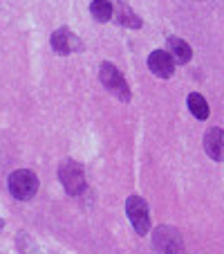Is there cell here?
Returning <instances> with one entry per match:
<instances>
[{"instance_id":"cell-13","label":"cell","mask_w":224,"mask_h":254,"mask_svg":"<svg viewBox=\"0 0 224 254\" xmlns=\"http://www.w3.org/2000/svg\"><path fill=\"white\" fill-rule=\"evenodd\" d=\"M119 2H124V0H119Z\"/></svg>"},{"instance_id":"cell-7","label":"cell","mask_w":224,"mask_h":254,"mask_svg":"<svg viewBox=\"0 0 224 254\" xmlns=\"http://www.w3.org/2000/svg\"><path fill=\"white\" fill-rule=\"evenodd\" d=\"M204 149L215 162H224V130L209 128L204 135Z\"/></svg>"},{"instance_id":"cell-9","label":"cell","mask_w":224,"mask_h":254,"mask_svg":"<svg viewBox=\"0 0 224 254\" xmlns=\"http://www.w3.org/2000/svg\"><path fill=\"white\" fill-rule=\"evenodd\" d=\"M168 52H171V57L175 59V63H188L193 57L191 45L186 43V41L177 39V36H171V39H168Z\"/></svg>"},{"instance_id":"cell-2","label":"cell","mask_w":224,"mask_h":254,"mask_svg":"<svg viewBox=\"0 0 224 254\" xmlns=\"http://www.w3.org/2000/svg\"><path fill=\"white\" fill-rule=\"evenodd\" d=\"M58 178H61L63 187L70 196H79L86 189V176H83V167L74 160H65L58 169Z\"/></svg>"},{"instance_id":"cell-3","label":"cell","mask_w":224,"mask_h":254,"mask_svg":"<svg viewBox=\"0 0 224 254\" xmlns=\"http://www.w3.org/2000/svg\"><path fill=\"white\" fill-rule=\"evenodd\" d=\"M101 83H103L105 88H108L110 92L115 97H119L121 101H128L130 99V90H128V83H126L124 74H121L119 70H117V65H112V63H101Z\"/></svg>"},{"instance_id":"cell-6","label":"cell","mask_w":224,"mask_h":254,"mask_svg":"<svg viewBox=\"0 0 224 254\" xmlns=\"http://www.w3.org/2000/svg\"><path fill=\"white\" fill-rule=\"evenodd\" d=\"M148 67L155 77L162 79H171L173 72H175V59L171 57V52H164V50H155L150 57H148Z\"/></svg>"},{"instance_id":"cell-8","label":"cell","mask_w":224,"mask_h":254,"mask_svg":"<svg viewBox=\"0 0 224 254\" xmlns=\"http://www.w3.org/2000/svg\"><path fill=\"white\" fill-rule=\"evenodd\" d=\"M52 48H54V52L63 54V57L70 54L72 48H74V34H72L70 29H65V27L56 29V32L52 34Z\"/></svg>"},{"instance_id":"cell-11","label":"cell","mask_w":224,"mask_h":254,"mask_svg":"<svg viewBox=\"0 0 224 254\" xmlns=\"http://www.w3.org/2000/svg\"><path fill=\"white\" fill-rule=\"evenodd\" d=\"M90 11L99 23H108L112 18V2L110 0H92Z\"/></svg>"},{"instance_id":"cell-4","label":"cell","mask_w":224,"mask_h":254,"mask_svg":"<svg viewBox=\"0 0 224 254\" xmlns=\"http://www.w3.org/2000/svg\"><path fill=\"white\" fill-rule=\"evenodd\" d=\"M126 214H128L137 234H148V230H150V216H148V205L143 198L130 196L126 200Z\"/></svg>"},{"instance_id":"cell-5","label":"cell","mask_w":224,"mask_h":254,"mask_svg":"<svg viewBox=\"0 0 224 254\" xmlns=\"http://www.w3.org/2000/svg\"><path fill=\"white\" fill-rule=\"evenodd\" d=\"M153 243L159 254H181L184 252V243H181L179 232L173 230V227H159V230L155 232Z\"/></svg>"},{"instance_id":"cell-10","label":"cell","mask_w":224,"mask_h":254,"mask_svg":"<svg viewBox=\"0 0 224 254\" xmlns=\"http://www.w3.org/2000/svg\"><path fill=\"white\" fill-rule=\"evenodd\" d=\"M188 111H191V115L197 117V120H206V117H209V104H206V99L202 95L191 92V95H188Z\"/></svg>"},{"instance_id":"cell-12","label":"cell","mask_w":224,"mask_h":254,"mask_svg":"<svg viewBox=\"0 0 224 254\" xmlns=\"http://www.w3.org/2000/svg\"><path fill=\"white\" fill-rule=\"evenodd\" d=\"M117 16H119V23L121 25H128V27H134V29L141 27V20H139L137 16L128 9V7H121V9L117 11Z\"/></svg>"},{"instance_id":"cell-1","label":"cell","mask_w":224,"mask_h":254,"mask_svg":"<svg viewBox=\"0 0 224 254\" xmlns=\"http://www.w3.org/2000/svg\"><path fill=\"white\" fill-rule=\"evenodd\" d=\"M7 187H9V193L18 200H29V198L36 196L39 191V178L36 173L27 171V169H18L9 176L7 180Z\"/></svg>"}]
</instances>
